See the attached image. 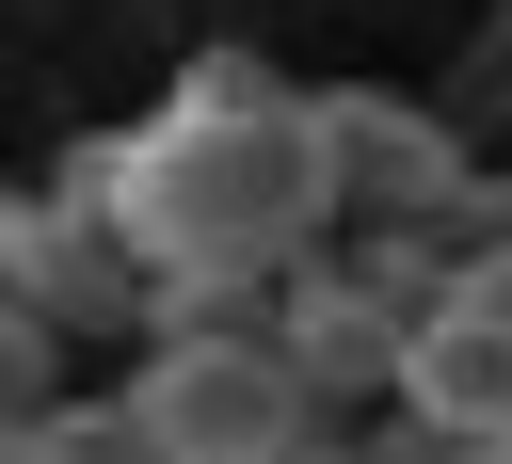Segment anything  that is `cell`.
I'll use <instances>...</instances> for the list:
<instances>
[{"label":"cell","mask_w":512,"mask_h":464,"mask_svg":"<svg viewBox=\"0 0 512 464\" xmlns=\"http://www.w3.org/2000/svg\"><path fill=\"white\" fill-rule=\"evenodd\" d=\"M64 192H96L144 272H288L304 240H336V176H320L304 96H240V112L160 96L144 128L64 144Z\"/></svg>","instance_id":"obj_1"},{"label":"cell","mask_w":512,"mask_h":464,"mask_svg":"<svg viewBox=\"0 0 512 464\" xmlns=\"http://www.w3.org/2000/svg\"><path fill=\"white\" fill-rule=\"evenodd\" d=\"M112 400H128V432H144L160 464H240L272 416H304V384H288L272 320H240V336H144Z\"/></svg>","instance_id":"obj_2"},{"label":"cell","mask_w":512,"mask_h":464,"mask_svg":"<svg viewBox=\"0 0 512 464\" xmlns=\"http://www.w3.org/2000/svg\"><path fill=\"white\" fill-rule=\"evenodd\" d=\"M304 128H320V176H336V224H448L464 208V128L448 112H416V96H384V80H336V96H304Z\"/></svg>","instance_id":"obj_3"},{"label":"cell","mask_w":512,"mask_h":464,"mask_svg":"<svg viewBox=\"0 0 512 464\" xmlns=\"http://www.w3.org/2000/svg\"><path fill=\"white\" fill-rule=\"evenodd\" d=\"M0 288H16L48 336H128V320H144V256H128V224H112L96 192H64V176L16 208V256H0Z\"/></svg>","instance_id":"obj_4"},{"label":"cell","mask_w":512,"mask_h":464,"mask_svg":"<svg viewBox=\"0 0 512 464\" xmlns=\"http://www.w3.org/2000/svg\"><path fill=\"white\" fill-rule=\"evenodd\" d=\"M272 352H288V384H304V400L368 416V400H384V368H400V304H384L336 240H304V256L272 272Z\"/></svg>","instance_id":"obj_5"},{"label":"cell","mask_w":512,"mask_h":464,"mask_svg":"<svg viewBox=\"0 0 512 464\" xmlns=\"http://www.w3.org/2000/svg\"><path fill=\"white\" fill-rule=\"evenodd\" d=\"M384 400H416L432 432H496L512 416V304H480L464 272L400 320V368H384Z\"/></svg>","instance_id":"obj_6"},{"label":"cell","mask_w":512,"mask_h":464,"mask_svg":"<svg viewBox=\"0 0 512 464\" xmlns=\"http://www.w3.org/2000/svg\"><path fill=\"white\" fill-rule=\"evenodd\" d=\"M16 464H160V448L128 432V400H80V384H64V400L16 416Z\"/></svg>","instance_id":"obj_7"},{"label":"cell","mask_w":512,"mask_h":464,"mask_svg":"<svg viewBox=\"0 0 512 464\" xmlns=\"http://www.w3.org/2000/svg\"><path fill=\"white\" fill-rule=\"evenodd\" d=\"M32 400H64V336H48V320H32L16 288H0V432H16Z\"/></svg>","instance_id":"obj_8"},{"label":"cell","mask_w":512,"mask_h":464,"mask_svg":"<svg viewBox=\"0 0 512 464\" xmlns=\"http://www.w3.org/2000/svg\"><path fill=\"white\" fill-rule=\"evenodd\" d=\"M352 464H464V432H432L416 400H368L352 416Z\"/></svg>","instance_id":"obj_9"},{"label":"cell","mask_w":512,"mask_h":464,"mask_svg":"<svg viewBox=\"0 0 512 464\" xmlns=\"http://www.w3.org/2000/svg\"><path fill=\"white\" fill-rule=\"evenodd\" d=\"M240 464H352V416H336V400H304V416H272Z\"/></svg>","instance_id":"obj_10"},{"label":"cell","mask_w":512,"mask_h":464,"mask_svg":"<svg viewBox=\"0 0 512 464\" xmlns=\"http://www.w3.org/2000/svg\"><path fill=\"white\" fill-rule=\"evenodd\" d=\"M176 96H208V112H240V96H288V80H272L256 48H192V64H176Z\"/></svg>","instance_id":"obj_11"},{"label":"cell","mask_w":512,"mask_h":464,"mask_svg":"<svg viewBox=\"0 0 512 464\" xmlns=\"http://www.w3.org/2000/svg\"><path fill=\"white\" fill-rule=\"evenodd\" d=\"M464 464H512V416H496V432H464Z\"/></svg>","instance_id":"obj_12"},{"label":"cell","mask_w":512,"mask_h":464,"mask_svg":"<svg viewBox=\"0 0 512 464\" xmlns=\"http://www.w3.org/2000/svg\"><path fill=\"white\" fill-rule=\"evenodd\" d=\"M0 464H16V432H0Z\"/></svg>","instance_id":"obj_13"}]
</instances>
